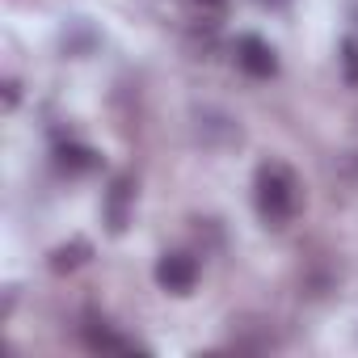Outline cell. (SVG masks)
Returning a JSON list of instances; mask_svg holds the SVG:
<instances>
[{
  "label": "cell",
  "mask_w": 358,
  "mask_h": 358,
  "mask_svg": "<svg viewBox=\"0 0 358 358\" xmlns=\"http://www.w3.org/2000/svg\"><path fill=\"white\" fill-rule=\"evenodd\" d=\"M303 207V182L287 160H262L253 173V211L266 228L282 232L295 224Z\"/></svg>",
  "instance_id": "1"
},
{
  "label": "cell",
  "mask_w": 358,
  "mask_h": 358,
  "mask_svg": "<svg viewBox=\"0 0 358 358\" xmlns=\"http://www.w3.org/2000/svg\"><path fill=\"white\" fill-rule=\"evenodd\" d=\"M199 274H203V266H199V257L186 253V249L160 253V257H156V270H152V278H156V287H160L164 295H190V291L199 287Z\"/></svg>",
  "instance_id": "2"
},
{
  "label": "cell",
  "mask_w": 358,
  "mask_h": 358,
  "mask_svg": "<svg viewBox=\"0 0 358 358\" xmlns=\"http://www.w3.org/2000/svg\"><path fill=\"white\" fill-rule=\"evenodd\" d=\"M131 211H135V177L131 173H114L110 186H106V199H101L106 232L110 236H122L131 228Z\"/></svg>",
  "instance_id": "3"
},
{
  "label": "cell",
  "mask_w": 358,
  "mask_h": 358,
  "mask_svg": "<svg viewBox=\"0 0 358 358\" xmlns=\"http://www.w3.org/2000/svg\"><path fill=\"white\" fill-rule=\"evenodd\" d=\"M232 55H236V68L249 80H274L278 76V51L262 34H241L232 43Z\"/></svg>",
  "instance_id": "4"
},
{
  "label": "cell",
  "mask_w": 358,
  "mask_h": 358,
  "mask_svg": "<svg viewBox=\"0 0 358 358\" xmlns=\"http://www.w3.org/2000/svg\"><path fill=\"white\" fill-rule=\"evenodd\" d=\"M80 341L93 350V354H148V345H139L135 337H122L106 316H85V324H80Z\"/></svg>",
  "instance_id": "5"
},
{
  "label": "cell",
  "mask_w": 358,
  "mask_h": 358,
  "mask_svg": "<svg viewBox=\"0 0 358 358\" xmlns=\"http://www.w3.org/2000/svg\"><path fill=\"white\" fill-rule=\"evenodd\" d=\"M51 164L64 177H89V173L101 169V152L89 148V143H80V139H59L51 148Z\"/></svg>",
  "instance_id": "6"
},
{
  "label": "cell",
  "mask_w": 358,
  "mask_h": 358,
  "mask_svg": "<svg viewBox=\"0 0 358 358\" xmlns=\"http://www.w3.org/2000/svg\"><path fill=\"white\" fill-rule=\"evenodd\" d=\"M89 257H93V245H89L85 236H72V241H64V245H55V249H51L47 266H51L55 274H72V270L89 266Z\"/></svg>",
  "instance_id": "7"
},
{
  "label": "cell",
  "mask_w": 358,
  "mask_h": 358,
  "mask_svg": "<svg viewBox=\"0 0 358 358\" xmlns=\"http://www.w3.org/2000/svg\"><path fill=\"white\" fill-rule=\"evenodd\" d=\"M93 47H97V34H93L85 22H76V26L64 34V51H68V55H76V59H80V55H89Z\"/></svg>",
  "instance_id": "8"
},
{
  "label": "cell",
  "mask_w": 358,
  "mask_h": 358,
  "mask_svg": "<svg viewBox=\"0 0 358 358\" xmlns=\"http://www.w3.org/2000/svg\"><path fill=\"white\" fill-rule=\"evenodd\" d=\"M341 80L350 89H358V34L341 38Z\"/></svg>",
  "instance_id": "9"
},
{
  "label": "cell",
  "mask_w": 358,
  "mask_h": 358,
  "mask_svg": "<svg viewBox=\"0 0 358 358\" xmlns=\"http://www.w3.org/2000/svg\"><path fill=\"white\" fill-rule=\"evenodd\" d=\"M194 5L203 9V17H220V13L228 9V0H194Z\"/></svg>",
  "instance_id": "10"
},
{
  "label": "cell",
  "mask_w": 358,
  "mask_h": 358,
  "mask_svg": "<svg viewBox=\"0 0 358 358\" xmlns=\"http://www.w3.org/2000/svg\"><path fill=\"white\" fill-rule=\"evenodd\" d=\"M17 106V80H5V110Z\"/></svg>",
  "instance_id": "11"
}]
</instances>
